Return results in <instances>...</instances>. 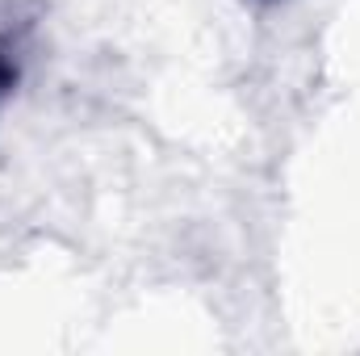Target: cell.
<instances>
[{
	"label": "cell",
	"mask_w": 360,
	"mask_h": 356,
	"mask_svg": "<svg viewBox=\"0 0 360 356\" xmlns=\"http://www.w3.org/2000/svg\"><path fill=\"white\" fill-rule=\"evenodd\" d=\"M30 63V21L21 13H0V109L17 92Z\"/></svg>",
	"instance_id": "cell-1"
},
{
	"label": "cell",
	"mask_w": 360,
	"mask_h": 356,
	"mask_svg": "<svg viewBox=\"0 0 360 356\" xmlns=\"http://www.w3.org/2000/svg\"><path fill=\"white\" fill-rule=\"evenodd\" d=\"M260 4H272V0H260Z\"/></svg>",
	"instance_id": "cell-2"
}]
</instances>
